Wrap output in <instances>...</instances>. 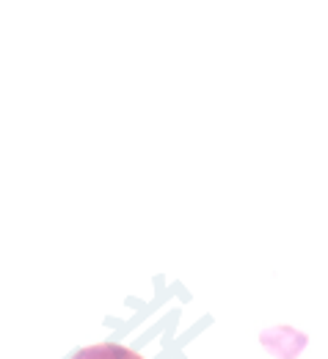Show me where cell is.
Returning <instances> with one entry per match:
<instances>
[{
  "label": "cell",
  "mask_w": 328,
  "mask_h": 359,
  "mask_svg": "<svg viewBox=\"0 0 328 359\" xmlns=\"http://www.w3.org/2000/svg\"><path fill=\"white\" fill-rule=\"evenodd\" d=\"M72 359H146V357H141L138 351H133L127 346H119V343H99V346L80 348Z\"/></svg>",
  "instance_id": "obj_1"
}]
</instances>
